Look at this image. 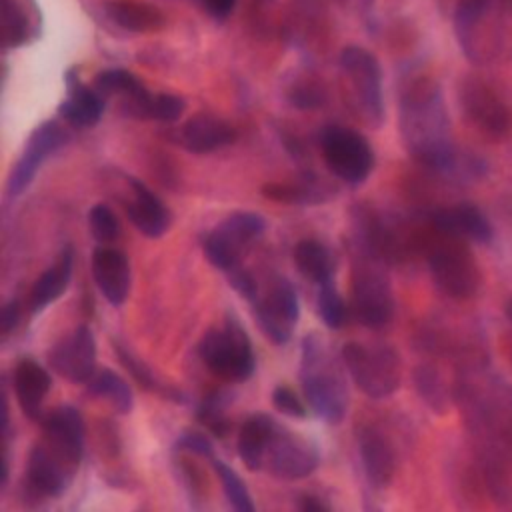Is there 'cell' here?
I'll return each mask as SVG.
<instances>
[{
	"mask_svg": "<svg viewBox=\"0 0 512 512\" xmlns=\"http://www.w3.org/2000/svg\"><path fill=\"white\" fill-rule=\"evenodd\" d=\"M236 448L250 472H266L278 480H302L320 466L316 440L266 412H254L242 420Z\"/></svg>",
	"mask_w": 512,
	"mask_h": 512,
	"instance_id": "4",
	"label": "cell"
},
{
	"mask_svg": "<svg viewBox=\"0 0 512 512\" xmlns=\"http://www.w3.org/2000/svg\"><path fill=\"white\" fill-rule=\"evenodd\" d=\"M72 272H74V246L66 244L58 252L56 260L36 278V282L30 288L26 304L32 316L44 312L68 290Z\"/></svg>",
	"mask_w": 512,
	"mask_h": 512,
	"instance_id": "25",
	"label": "cell"
},
{
	"mask_svg": "<svg viewBox=\"0 0 512 512\" xmlns=\"http://www.w3.org/2000/svg\"><path fill=\"white\" fill-rule=\"evenodd\" d=\"M86 444V424L78 408L60 404L46 412L40 434L30 446L24 492L30 498H58L74 482Z\"/></svg>",
	"mask_w": 512,
	"mask_h": 512,
	"instance_id": "3",
	"label": "cell"
},
{
	"mask_svg": "<svg viewBox=\"0 0 512 512\" xmlns=\"http://www.w3.org/2000/svg\"><path fill=\"white\" fill-rule=\"evenodd\" d=\"M292 260L300 276H304L308 282L316 286L334 280L336 256L332 248L322 240H316V238L298 240L292 250Z\"/></svg>",
	"mask_w": 512,
	"mask_h": 512,
	"instance_id": "27",
	"label": "cell"
},
{
	"mask_svg": "<svg viewBox=\"0 0 512 512\" xmlns=\"http://www.w3.org/2000/svg\"><path fill=\"white\" fill-rule=\"evenodd\" d=\"M288 100L298 110H316L326 104V90L314 82H300L288 92Z\"/></svg>",
	"mask_w": 512,
	"mask_h": 512,
	"instance_id": "40",
	"label": "cell"
},
{
	"mask_svg": "<svg viewBox=\"0 0 512 512\" xmlns=\"http://www.w3.org/2000/svg\"><path fill=\"white\" fill-rule=\"evenodd\" d=\"M340 356L354 386L366 398H388L402 384V358L388 342L348 340L342 344Z\"/></svg>",
	"mask_w": 512,
	"mask_h": 512,
	"instance_id": "9",
	"label": "cell"
},
{
	"mask_svg": "<svg viewBox=\"0 0 512 512\" xmlns=\"http://www.w3.org/2000/svg\"><path fill=\"white\" fill-rule=\"evenodd\" d=\"M412 382L416 394L432 412L446 414L454 404V382L450 384L436 364L422 362L414 366Z\"/></svg>",
	"mask_w": 512,
	"mask_h": 512,
	"instance_id": "28",
	"label": "cell"
},
{
	"mask_svg": "<svg viewBox=\"0 0 512 512\" xmlns=\"http://www.w3.org/2000/svg\"><path fill=\"white\" fill-rule=\"evenodd\" d=\"M86 390L94 398H104L118 414H130L134 408V392L130 384L110 368H96L86 382Z\"/></svg>",
	"mask_w": 512,
	"mask_h": 512,
	"instance_id": "31",
	"label": "cell"
},
{
	"mask_svg": "<svg viewBox=\"0 0 512 512\" xmlns=\"http://www.w3.org/2000/svg\"><path fill=\"white\" fill-rule=\"evenodd\" d=\"M250 306L262 334L272 344L284 346L292 340L300 320V300L288 278L276 276Z\"/></svg>",
	"mask_w": 512,
	"mask_h": 512,
	"instance_id": "14",
	"label": "cell"
},
{
	"mask_svg": "<svg viewBox=\"0 0 512 512\" xmlns=\"http://www.w3.org/2000/svg\"><path fill=\"white\" fill-rule=\"evenodd\" d=\"M226 276H228V282L234 288V292H238L246 302L254 304V300L260 294V286H258V280L254 278V274L250 270H246L244 266H238V268L230 270Z\"/></svg>",
	"mask_w": 512,
	"mask_h": 512,
	"instance_id": "42",
	"label": "cell"
},
{
	"mask_svg": "<svg viewBox=\"0 0 512 512\" xmlns=\"http://www.w3.org/2000/svg\"><path fill=\"white\" fill-rule=\"evenodd\" d=\"M234 394L226 388H216L208 392L196 406V420L216 438H226L232 432V420L228 408Z\"/></svg>",
	"mask_w": 512,
	"mask_h": 512,
	"instance_id": "32",
	"label": "cell"
},
{
	"mask_svg": "<svg viewBox=\"0 0 512 512\" xmlns=\"http://www.w3.org/2000/svg\"><path fill=\"white\" fill-rule=\"evenodd\" d=\"M20 300L14 296L10 298L0 312V332L4 338H8L12 334V330H16L18 322H20Z\"/></svg>",
	"mask_w": 512,
	"mask_h": 512,
	"instance_id": "43",
	"label": "cell"
},
{
	"mask_svg": "<svg viewBox=\"0 0 512 512\" xmlns=\"http://www.w3.org/2000/svg\"><path fill=\"white\" fill-rule=\"evenodd\" d=\"M398 126L406 152L428 172L452 182H474L486 164L456 148L442 88L434 78H412L398 102Z\"/></svg>",
	"mask_w": 512,
	"mask_h": 512,
	"instance_id": "1",
	"label": "cell"
},
{
	"mask_svg": "<svg viewBox=\"0 0 512 512\" xmlns=\"http://www.w3.org/2000/svg\"><path fill=\"white\" fill-rule=\"evenodd\" d=\"M344 368L342 356L334 354L322 334L308 332L302 338L298 362L300 388L312 414L326 424H340L348 414L350 394Z\"/></svg>",
	"mask_w": 512,
	"mask_h": 512,
	"instance_id": "5",
	"label": "cell"
},
{
	"mask_svg": "<svg viewBox=\"0 0 512 512\" xmlns=\"http://www.w3.org/2000/svg\"><path fill=\"white\" fill-rule=\"evenodd\" d=\"M210 462H212V468H214V472L220 480V486L224 490V496H226L230 508L236 510V512H252L256 506L252 502V496H250V490H248L246 482L238 476V472L230 464L218 460L216 456Z\"/></svg>",
	"mask_w": 512,
	"mask_h": 512,
	"instance_id": "34",
	"label": "cell"
},
{
	"mask_svg": "<svg viewBox=\"0 0 512 512\" xmlns=\"http://www.w3.org/2000/svg\"><path fill=\"white\" fill-rule=\"evenodd\" d=\"M264 232L266 218L262 214L252 210L230 212L202 238L204 258L216 270L228 274L230 270L242 266L244 256L262 238Z\"/></svg>",
	"mask_w": 512,
	"mask_h": 512,
	"instance_id": "12",
	"label": "cell"
},
{
	"mask_svg": "<svg viewBox=\"0 0 512 512\" xmlns=\"http://www.w3.org/2000/svg\"><path fill=\"white\" fill-rule=\"evenodd\" d=\"M196 352L206 370L224 382H246L256 370L252 340L234 314H226L220 326L206 330Z\"/></svg>",
	"mask_w": 512,
	"mask_h": 512,
	"instance_id": "8",
	"label": "cell"
},
{
	"mask_svg": "<svg viewBox=\"0 0 512 512\" xmlns=\"http://www.w3.org/2000/svg\"><path fill=\"white\" fill-rule=\"evenodd\" d=\"M452 382L470 444L512 466V384L490 368L488 358L458 366Z\"/></svg>",
	"mask_w": 512,
	"mask_h": 512,
	"instance_id": "2",
	"label": "cell"
},
{
	"mask_svg": "<svg viewBox=\"0 0 512 512\" xmlns=\"http://www.w3.org/2000/svg\"><path fill=\"white\" fill-rule=\"evenodd\" d=\"M344 78V92L360 120L378 128L384 120L382 68L378 58L362 46H346L338 58Z\"/></svg>",
	"mask_w": 512,
	"mask_h": 512,
	"instance_id": "11",
	"label": "cell"
},
{
	"mask_svg": "<svg viewBox=\"0 0 512 512\" xmlns=\"http://www.w3.org/2000/svg\"><path fill=\"white\" fill-rule=\"evenodd\" d=\"M12 390L22 414L40 424L46 416L44 398L52 390L48 368L34 358H20L12 370Z\"/></svg>",
	"mask_w": 512,
	"mask_h": 512,
	"instance_id": "24",
	"label": "cell"
},
{
	"mask_svg": "<svg viewBox=\"0 0 512 512\" xmlns=\"http://www.w3.org/2000/svg\"><path fill=\"white\" fill-rule=\"evenodd\" d=\"M182 466H180V478H182V484L186 486V490H188V494H190V498L192 496H200L202 494V486H204V482H202V474H200V470L198 468H194V466H190L188 462H180Z\"/></svg>",
	"mask_w": 512,
	"mask_h": 512,
	"instance_id": "44",
	"label": "cell"
},
{
	"mask_svg": "<svg viewBox=\"0 0 512 512\" xmlns=\"http://www.w3.org/2000/svg\"><path fill=\"white\" fill-rule=\"evenodd\" d=\"M88 230L98 244H114L120 236V220L108 204L98 202L88 210Z\"/></svg>",
	"mask_w": 512,
	"mask_h": 512,
	"instance_id": "36",
	"label": "cell"
},
{
	"mask_svg": "<svg viewBox=\"0 0 512 512\" xmlns=\"http://www.w3.org/2000/svg\"><path fill=\"white\" fill-rule=\"evenodd\" d=\"M28 20L20 14L18 6L4 0V46L16 48L28 40Z\"/></svg>",
	"mask_w": 512,
	"mask_h": 512,
	"instance_id": "38",
	"label": "cell"
},
{
	"mask_svg": "<svg viewBox=\"0 0 512 512\" xmlns=\"http://www.w3.org/2000/svg\"><path fill=\"white\" fill-rule=\"evenodd\" d=\"M126 192L120 198L132 226L146 238H160L172 224V214L166 202L154 194L144 182L134 176H124Z\"/></svg>",
	"mask_w": 512,
	"mask_h": 512,
	"instance_id": "19",
	"label": "cell"
},
{
	"mask_svg": "<svg viewBox=\"0 0 512 512\" xmlns=\"http://www.w3.org/2000/svg\"><path fill=\"white\" fill-rule=\"evenodd\" d=\"M174 448L178 452H186V454H192V456H200V458H206V460H212L216 454H214V446L210 442V438L202 432H184L178 436Z\"/></svg>",
	"mask_w": 512,
	"mask_h": 512,
	"instance_id": "41",
	"label": "cell"
},
{
	"mask_svg": "<svg viewBox=\"0 0 512 512\" xmlns=\"http://www.w3.org/2000/svg\"><path fill=\"white\" fill-rule=\"evenodd\" d=\"M206 2V8L208 12L216 18V20H226L236 4V0H204Z\"/></svg>",
	"mask_w": 512,
	"mask_h": 512,
	"instance_id": "46",
	"label": "cell"
},
{
	"mask_svg": "<svg viewBox=\"0 0 512 512\" xmlns=\"http://www.w3.org/2000/svg\"><path fill=\"white\" fill-rule=\"evenodd\" d=\"M106 16L120 26L122 30L128 32H150L158 30L164 24V14L142 2H132V0H114L104 6Z\"/></svg>",
	"mask_w": 512,
	"mask_h": 512,
	"instance_id": "30",
	"label": "cell"
},
{
	"mask_svg": "<svg viewBox=\"0 0 512 512\" xmlns=\"http://www.w3.org/2000/svg\"><path fill=\"white\" fill-rule=\"evenodd\" d=\"M46 362L52 372L72 384H86L96 372V338L88 324H78L70 334L56 340Z\"/></svg>",
	"mask_w": 512,
	"mask_h": 512,
	"instance_id": "17",
	"label": "cell"
},
{
	"mask_svg": "<svg viewBox=\"0 0 512 512\" xmlns=\"http://www.w3.org/2000/svg\"><path fill=\"white\" fill-rule=\"evenodd\" d=\"M510 0H462L454 14V34L464 56L474 64H490L504 44L502 12Z\"/></svg>",
	"mask_w": 512,
	"mask_h": 512,
	"instance_id": "10",
	"label": "cell"
},
{
	"mask_svg": "<svg viewBox=\"0 0 512 512\" xmlns=\"http://www.w3.org/2000/svg\"><path fill=\"white\" fill-rule=\"evenodd\" d=\"M184 110H186V102H184L182 96L172 94V92H158L152 98L150 120L172 124V122L182 118Z\"/></svg>",
	"mask_w": 512,
	"mask_h": 512,
	"instance_id": "37",
	"label": "cell"
},
{
	"mask_svg": "<svg viewBox=\"0 0 512 512\" xmlns=\"http://www.w3.org/2000/svg\"><path fill=\"white\" fill-rule=\"evenodd\" d=\"M428 224L442 234L472 242L488 244L494 238V228L488 216L472 202H456L434 208L426 214Z\"/></svg>",
	"mask_w": 512,
	"mask_h": 512,
	"instance_id": "20",
	"label": "cell"
},
{
	"mask_svg": "<svg viewBox=\"0 0 512 512\" xmlns=\"http://www.w3.org/2000/svg\"><path fill=\"white\" fill-rule=\"evenodd\" d=\"M68 94L58 106V114L70 128H92L106 110V98L92 86L80 84L74 70L66 74Z\"/></svg>",
	"mask_w": 512,
	"mask_h": 512,
	"instance_id": "26",
	"label": "cell"
},
{
	"mask_svg": "<svg viewBox=\"0 0 512 512\" xmlns=\"http://www.w3.org/2000/svg\"><path fill=\"white\" fill-rule=\"evenodd\" d=\"M94 88L104 96H118V98H126L132 96L140 90H144L146 86L142 84V80L124 68H108L102 70L96 78H94Z\"/></svg>",
	"mask_w": 512,
	"mask_h": 512,
	"instance_id": "35",
	"label": "cell"
},
{
	"mask_svg": "<svg viewBox=\"0 0 512 512\" xmlns=\"http://www.w3.org/2000/svg\"><path fill=\"white\" fill-rule=\"evenodd\" d=\"M260 192L266 200H272L278 204L320 206L330 202L338 194V188L324 176L316 174L314 170H302L292 180L266 182L260 188Z\"/></svg>",
	"mask_w": 512,
	"mask_h": 512,
	"instance_id": "23",
	"label": "cell"
},
{
	"mask_svg": "<svg viewBox=\"0 0 512 512\" xmlns=\"http://www.w3.org/2000/svg\"><path fill=\"white\" fill-rule=\"evenodd\" d=\"M460 106L464 116L486 136L506 138L512 132V110L500 92L478 76L460 84Z\"/></svg>",
	"mask_w": 512,
	"mask_h": 512,
	"instance_id": "16",
	"label": "cell"
},
{
	"mask_svg": "<svg viewBox=\"0 0 512 512\" xmlns=\"http://www.w3.org/2000/svg\"><path fill=\"white\" fill-rule=\"evenodd\" d=\"M316 312L322 324L330 330H340L350 318V304L344 302L334 286V280L316 286Z\"/></svg>",
	"mask_w": 512,
	"mask_h": 512,
	"instance_id": "33",
	"label": "cell"
},
{
	"mask_svg": "<svg viewBox=\"0 0 512 512\" xmlns=\"http://www.w3.org/2000/svg\"><path fill=\"white\" fill-rule=\"evenodd\" d=\"M468 244L466 240L432 228L424 250V260L436 290L456 302L474 298L482 288V270Z\"/></svg>",
	"mask_w": 512,
	"mask_h": 512,
	"instance_id": "6",
	"label": "cell"
},
{
	"mask_svg": "<svg viewBox=\"0 0 512 512\" xmlns=\"http://www.w3.org/2000/svg\"><path fill=\"white\" fill-rule=\"evenodd\" d=\"M90 272L98 292L112 306H122L130 294L132 268L128 256L112 244H98L90 256Z\"/></svg>",
	"mask_w": 512,
	"mask_h": 512,
	"instance_id": "21",
	"label": "cell"
},
{
	"mask_svg": "<svg viewBox=\"0 0 512 512\" xmlns=\"http://www.w3.org/2000/svg\"><path fill=\"white\" fill-rule=\"evenodd\" d=\"M506 314H508V320L512 322V298H510L508 304H506Z\"/></svg>",
	"mask_w": 512,
	"mask_h": 512,
	"instance_id": "47",
	"label": "cell"
},
{
	"mask_svg": "<svg viewBox=\"0 0 512 512\" xmlns=\"http://www.w3.org/2000/svg\"><path fill=\"white\" fill-rule=\"evenodd\" d=\"M296 508L298 510H312V512H320V510H330L332 506L318 494H312V492H302L298 498H296Z\"/></svg>",
	"mask_w": 512,
	"mask_h": 512,
	"instance_id": "45",
	"label": "cell"
},
{
	"mask_svg": "<svg viewBox=\"0 0 512 512\" xmlns=\"http://www.w3.org/2000/svg\"><path fill=\"white\" fill-rule=\"evenodd\" d=\"M114 350H116V356H118L120 364L124 366V370L132 376V380L140 388H144V390H148V392H152V394H156L160 398H166L170 402L184 404L188 400V396L180 388L158 380L154 370L146 362H142L126 344H122L120 340H114Z\"/></svg>",
	"mask_w": 512,
	"mask_h": 512,
	"instance_id": "29",
	"label": "cell"
},
{
	"mask_svg": "<svg viewBox=\"0 0 512 512\" xmlns=\"http://www.w3.org/2000/svg\"><path fill=\"white\" fill-rule=\"evenodd\" d=\"M354 440L366 482L374 490L388 488L398 468V450L390 434L376 422H362L356 428Z\"/></svg>",
	"mask_w": 512,
	"mask_h": 512,
	"instance_id": "18",
	"label": "cell"
},
{
	"mask_svg": "<svg viewBox=\"0 0 512 512\" xmlns=\"http://www.w3.org/2000/svg\"><path fill=\"white\" fill-rule=\"evenodd\" d=\"M318 146L328 172L350 184L366 182L376 166V154L364 134L354 128L330 124L318 134Z\"/></svg>",
	"mask_w": 512,
	"mask_h": 512,
	"instance_id": "13",
	"label": "cell"
},
{
	"mask_svg": "<svg viewBox=\"0 0 512 512\" xmlns=\"http://www.w3.org/2000/svg\"><path fill=\"white\" fill-rule=\"evenodd\" d=\"M236 140V128L214 116V114H194L174 132V142L190 154H210L220 148L230 146Z\"/></svg>",
	"mask_w": 512,
	"mask_h": 512,
	"instance_id": "22",
	"label": "cell"
},
{
	"mask_svg": "<svg viewBox=\"0 0 512 512\" xmlns=\"http://www.w3.org/2000/svg\"><path fill=\"white\" fill-rule=\"evenodd\" d=\"M66 126L60 124L58 120H46L30 132L22 154L18 156V160L14 162L8 174L6 190H4L6 200H16L18 196H22L26 188L34 182L44 162L68 144L70 134Z\"/></svg>",
	"mask_w": 512,
	"mask_h": 512,
	"instance_id": "15",
	"label": "cell"
},
{
	"mask_svg": "<svg viewBox=\"0 0 512 512\" xmlns=\"http://www.w3.org/2000/svg\"><path fill=\"white\" fill-rule=\"evenodd\" d=\"M348 304L350 314L364 328L380 330L392 322L396 300L386 262L372 254L352 250Z\"/></svg>",
	"mask_w": 512,
	"mask_h": 512,
	"instance_id": "7",
	"label": "cell"
},
{
	"mask_svg": "<svg viewBox=\"0 0 512 512\" xmlns=\"http://www.w3.org/2000/svg\"><path fill=\"white\" fill-rule=\"evenodd\" d=\"M270 400H272V406H274L280 414H284V416H288V418L302 420V418H306V414H308V408H306V404L302 402V398H300L290 386H286V384H278V386L272 390Z\"/></svg>",
	"mask_w": 512,
	"mask_h": 512,
	"instance_id": "39",
	"label": "cell"
}]
</instances>
